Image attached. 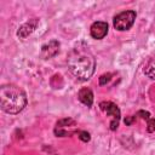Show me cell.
Listing matches in <instances>:
<instances>
[{
  "label": "cell",
  "instance_id": "6da1fadb",
  "mask_svg": "<svg viewBox=\"0 0 155 155\" xmlns=\"http://www.w3.org/2000/svg\"><path fill=\"white\" fill-rule=\"evenodd\" d=\"M67 63L71 74L80 81L88 80L94 73L96 59L85 42H79L70 50Z\"/></svg>",
  "mask_w": 155,
  "mask_h": 155
},
{
  "label": "cell",
  "instance_id": "7a4b0ae2",
  "mask_svg": "<svg viewBox=\"0 0 155 155\" xmlns=\"http://www.w3.org/2000/svg\"><path fill=\"white\" fill-rule=\"evenodd\" d=\"M0 104L5 113L15 115L25 108L27 96L24 91L16 85H2L0 87Z\"/></svg>",
  "mask_w": 155,
  "mask_h": 155
},
{
  "label": "cell",
  "instance_id": "3957f363",
  "mask_svg": "<svg viewBox=\"0 0 155 155\" xmlns=\"http://www.w3.org/2000/svg\"><path fill=\"white\" fill-rule=\"evenodd\" d=\"M136 19V12L132 10H127V11H122L120 13H117L114 19H113V25L116 30L119 31H125L128 30Z\"/></svg>",
  "mask_w": 155,
  "mask_h": 155
},
{
  "label": "cell",
  "instance_id": "277c9868",
  "mask_svg": "<svg viewBox=\"0 0 155 155\" xmlns=\"http://www.w3.org/2000/svg\"><path fill=\"white\" fill-rule=\"evenodd\" d=\"M99 108L102 111H104L105 114H108L110 117H111V121H110V130L111 131H115L117 127H119V122H120V116H121V113H120V109L119 107L113 103V102H101L99 103Z\"/></svg>",
  "mask_w": 155,
  "mask_h": 155
},
{
  "label": "cell",
  "instance_id": "5b68a950",
  "mask_svg": "<svg viewBox=\"0 0 155 155\" xmlns=\"http://www.w3.org/2000/svg\"><path fill=\"white\" fill-rule=\"evenodd\" d=\"M76 130H78L76 121L71 117H65V119H61L59 121H57L54 126V134L57 137H67V136H71L73 133H75Z\"/></svg>",
  "mask_w": 155,
  "mask_h": 155
},
{
  "label": "cell",
  "instance_id": "8992f818",
  "mask_svg": "<svg viewBox=\"0 0 155 155\" xmlns=\"http://www.w3.org/2000/svg\"><path fill=\"white\" fill-rule=\"evenodd\" d=\"M90 34L96 40L103 39L108 34V23L103 22V21H97V22L92 23V25L90 28Z\"/></svg>",
  "mask_w": 155,
  "mask_h": 155
},
{
  "label": "cell",
  "instance_id": "52a82bcc",
  "mask_svg": "<svg viewBox=\"0 0 155 155\" xmlns=\"http://www.w3.org/2000/svg\"><path fill=\"white\" fill-rule=\"evenodd\" d=\"M39 24V19L38 18H31L28 22H25L24 24H22L17 31V36L21 39H25L27 36H29L38 27Z\"/></svg>",
  "mask_w": 155,
  "mask_h": 155
},
{
  "label": "cell",
  "instance_id": "ba28073f",
  "mask_svg": "<svg viewBox=\"0 0 155 155\" xmlns=\"http://www.w3.org/2000/svg\"><path fill=\"white\" fill-rule=\"evenodd\" d=\"M59 52V42L57 40H51L41 46V56L47 59L54 57Z\"/></svg>",
  "mask_w": 155,
  "mask_h": 155
},
{
  "label": "cell",
  "instance_id": "9c48e42d",
  "mask_svg": "<svg viewBox=\"0 0 155 155\" xmlns=\"http://www.w3.org/2000/svg\"><path fill=\"white\" fill-rule=\"evenodd\" d=\"M78 98H79V101H80L82 104H85V105H87V107H91L92 103H93V93H92V91H91L90 88H87V87H84V88H81V90L79 91Z\"/></svg>",
  "mask_w": 155,
  "mask_h": 155
},
{
  "label": "cell",
  "instance_id": "30bf717a",
  "mask_svg": "<svg viewBox=\"0 0 155 155\" xmlns=\"http://www.w3.org/2000/svg\"><path fill=\"white\" fill-rule=\"evenodd\" d=\"M143 71H144V74H145L149 79L155 80V56L150 57V58L145 62Z\"/></svg>",
  "mask_w": 155,
  "mask_h": 155
},
{
  "label": "cell",
  "instance_id": "8fae6325",
  "mask_svg": "<svg viewBox=\"0 0 155 155\" xmlns=\"http://www.w3.org/2000/svg\"><path fill=\"white\" fill-rule=\"evenodd\" d=\"M78 137H79L80 140H82V142H85V143L90 142V139H91V136H90V133H88L87 131H80Z\"/></svg>",
  "mask_w": 155,
  "mask_h": 155
},
{
  "label": "cell",
  "instance_id": "7c38bea8",
  "mask_svg": "<svg viewBox=\"0 0 155 155\" xmlns=\"http://www.w3.org/2000/svg\"><path fill=\"white\" fill-rule=\"evenodd\" d=\"M111 79V74L110 73H107V74H103L99 76V85H107V82H109Z\"/></svg>",
  "mask_w": 155,
  "mask_h": 155
},
{
  "label": "cell",
  "instance_id": "4fadbf2b",
  "mask_svg": "<svg viewBox=\"0 0 155 155\" xmlns=\"http://www.w3.org/2000/svg\"><path fill=\"white\" fill-rule=\"evenodd\" d=\"M147 131H148V132H154V131H155V117H153V119H149V120H148Z\"/></svg>",
  "mask_w": 155,
  "mask_h": 155
},
{
  "label": "cell",
  "instance_id": "5bb4252c",
  "mask_svg": "<svg viewBox=\"0 0 155 155\" xmlns=\"http://www.w3.org/2000/svg\"><path fill=\"white\" fill-rule=\"evenodd\" d=\"M136 116H139V117H142L143 120H147V121H148V120L150 119V113H149V111H144V110H139Z\"/></svg>",
  "mask_w": 155,
  "mask_h": 155
},
{
  "label": "cell",
  "instance_id": "9a60e30c",
  "mask_svg": "<svg viewBox=\"0 0 155 155\" xmlns=\"http://www.w3.org/2000/svg\"><path fill=\"white\" fill-rule=\"evenodd\" d=\"M136 119H137L136 115H134V116H128V117L125 119V124H126L127 126H130V125H132V124L136 121Z\"/></svg>",
  "mask_w": 155,
  "mask_h": 155
}]
</instances>
